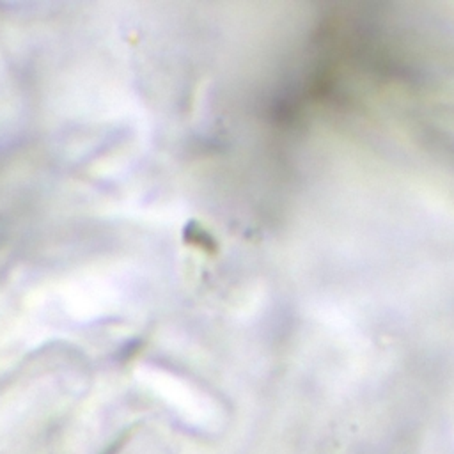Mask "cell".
<instances>
[{
	"instance_id": "6da1fadb",
	"label": "cell",
	"mask_w": 454,
	"mask_h": 454,
	"mask_svg": "<svg viewBox=\"0 0 454 454\" xmlns=\"http://www.w3.org/2000/svg\"><path fill=\"white\" fill-rule=\"evenodd\" d=\"M149 387L174 410L179 419L202 431H216L222 426L220 408L202 392L165 372H147Z\"/></svg>"
}]
</instances>
